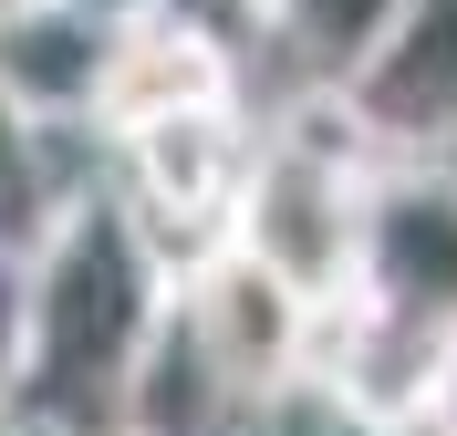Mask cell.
<instances>
[{"label":"cell","instance_id":"7a4b0ae2","mask_svg":"<svg viewBox=\"0 0 457 436\" xmlns=\"http://www.w3.org/2000/svg\"><path fill=\"white\" fill-rule=\"evenodd\" d=\"M364 177H374V145L333 115V94H312L281 136L250 145L228 239L270 281H291L312 312H333L343 291H353V250H364Z\"/></svg>","mask_w":457,"mask_h":436},{"label":"cell","instance_id":"277c9868","mask_svg":"<svg viewBox=\"0 0 457 436\" xmlns=\"http://www.w3.org/2000/svg\"><path fill=\"white\" fill-rule=\"evenodd\" d=\"M343 301L457 333V167L447 156H374L364 250H353V291Z\"/></svg>","mask_w":457,"mask_h":436},{"label":"cell","instance_id":"8992f818","mask_svg":"<svg viewBox=\"0 0 457 436\" xmlns=\"http://www.w3.org/2000/svg\"><path fill=\"white\" fill-rule=\"evenodd\" d=\"M322 94L374 156H457V0H395V21Z\"/></svg>","mask_w":457,"mask_h":436},{"label":"cell","instance_id":"5b68a950","mask_svg":"<svg viewBox=\"0 0 457 436\" xmlns=\"http://www.w3.org/2000/svg\"><path fill=\"white\" fill-rule=\"evenodd\" d=\"M177 322H187V343H198V364L219 374L228 406H260V395L312 374V322L322 312L291 281H270L239 239H219V250H198L177 270Z\"/></svg>","mask_w":457,"mask_h":436},{"label":"cell","instance_id":"3957f363","mask_svg":"<svg viewBox=\"0 0 457 436\" xmlns=\"http://www.w3.org/2000/svg\"><path fill=\"white\" fill-rule=\"evenodd\" d=\"M125 156V187L114 198L136 208V229L167 250L177 270L219 250L228 239V208H239V177H250V115H239V94L228 104H187V115H156V125H125L104 136Z\"/></svg>","mask_w":457,"mask_h":436},{"label":"cell","instance_id":"4fadbf2b","mask_svg":"<svg viewBox=\"0 0 457 436\" xmlns=\"http://www.w3.org/2000/svg\"><path fill=\"white\" fill-rule=\"evenodd\" d=\"M31 436H42V426H31Z\"/></svg>","mask_w":457,"mask_h":436},{"label":"cell","instance_id":"30bf717a","mask_svg":"<svg viewBox=\"0 0 457 436\" xmlns=\"http://www.w3.org/2000/svg\"><path fill=\"white\" fill-rule=\"evenodd\" d=\"M270 11V53H291L312 84H343L353 53L395 21V0H260Z\"/></svg>","mask_w":457,"mask_h":436},{"label":"cell","instance_id":"7c38bea8","mask_svg":"<svg viewBox=\"0 0 457 436\" xmlns=\"http://www.w3.org/2000/svg\"><path fill=\"white\" fill-rule=\"evenodd\" d=\"M0 436H31V426H21V415H11V406H0Z\"/></svg>","mask_w":457,"mask_h":436},{"label":"cell","instance_id":"9c48e42d","mask_svg":"<svg viewBox=\"0 0 457 436\" xmlns=\"http://www.w3.org/2000/svg\"><path fill=\"white\" fill-rule=\"evenodd\" d=\"M62 208V177H53V125L31 115L21 94L0 84V270L21 260L31 239H42V218Z\"/></svg>","mask_w":457,"mask_h":436},{"label":"cell","instance_id":"8fae6325","mask_svg":"<svg viewBox=\"0 0 457 436\" xmlns=\"http://www.w3.org/2000/svg\"><path fill=\"white\" fill-rule=\"evenodd\" d=\"M353 436H457V384L447 395H416V406H395V415H364Z\"/></svg>","mask_w":457,"mask_h":436},{"label":"cell","instance_id":"6da1fadb","mask_svg":"<svg viewBox=\"0 0 457 436\" xmlns=\"http://www.w3.org/2000/svg\"><path fill=\"white\" fill-rule=\"evenodd\" d=\"M177 312V260L114 187H62L0 281V395L42 436H125L145 353Z\"/></svg>","mask_w":457,"mask_h":436},{"label":"cell","instance_id":"52a82bcc","mask_svg":"<svg viewBox=\"0 0 457 436\" xmlns=\"http://www.w3.org/2000/svg\"><path fill=\"white\" fill-rule=\"evenodd\" d=\"M239 94V62L187 31L167 0H125L114 11V42H104V84H94V125L125 136V125H156V115H187V104H228Z\"/></svg>","mask_w":457,"mask_h":436},{"label":"cell","instance_id":"ba28073f","mask_svg":"<svg viewBox=\"0 0 457 436\" xmlns=\"http://www.w3.org/2000/svg\"><path fill=\"white\" fill-rule=\"evenodd\" d=\"M114 11L104 0H0V84L42 125H94Z\"/></svg>","mask_w":457,"mask_h":436}]
</instances>
